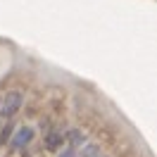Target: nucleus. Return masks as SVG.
Segmentation results:
<instances>
[{"mask_svg": "<svg viewBox=\"0 0 157 157\" xmlns=\"http://www.w3.org/2000/svg\"><path fill=\"white\" fill-rule=\"evenodd\" d=\"M24 105V95L19 90H10L5 100H0V119H12Z\"/></svg>", "mask_w": 157, "mask_h": 157, "instance_id": "f257e3e1", "label": "nucleus"}, {"mask_svg": "<svg viewBox=\"0 0 157 157\" xmlns=\"http://www.w3.org/2000/svg\"><path fill=\"white\" fill-rule=\"evenodd\" d=\"M64 143H67L69 147L78 150L81 145H86V133H83L81 128H71V131H67V133H64Z\"/></svg>", "mask_w": 157, "mask_h": 157, "instance_id": "20e7f679", "label": "nucleus"}, {"mask_svg": "<svg viewBox=\"0 0 157 157\" xmlns=\"http://www.w3.org/2000/svg\"><path fill=\"white\" fill-rule=\"evenodd\" d=\"M100 155V147L95 143H86L81 147V152H76V157H98Z\"/></svg>", "mask_w": 157, "mask_h": 157, "instance_id": "39448f33", "label": "nucleus"}, {"mask_svg": "<svg viewBox=\"0 0 157 157\" xmlns=\"http://www.w3.org/2000/svg\"><path fill=\"white\" fill-rule=\"evenodd\" d=\"M62 145H64V133H62L59 128H50L48 133H45V150L55 152V150H59Z\"/></svg>", "mask_w": 157, "mask_h": 157, "instance_id": "7ed1b4c3", "label": "nucleus"}, {"mask_svg": "<svg viewBox=\"0 0 157 157\" xmlns=\"http://www.w3.org/2000/svg\"><path fill=\"white\" fill-rule=\"evenodd\" d=\"M0 100H2V98H0Z\"/></svg>", "mask_w": 157, "mask_h": 157, "instance_id": "6e6552de", "label": "nucleus"}, {"mask_svg": "<svg viewBox=\"0 0 157 157\" xmlns=\"http://www.w3.org/2000/svg\"><path fill=\"white\" fill-rule=\"evenodd\" d=\"M76 152H78V150H74V147H64V150H62V152H59V155L57 157H76Z\"/></svg>", "mask_w": 157, "mask_h": 157, "instance_id": "0eeeda50", "label": "nucleus"}, {"mask_svg": "<svg viewBox=\"0 0 157 157\" xmlns=\"http://www.w3.org/2000/svg\"><path fill=\"white\" fill-rule=\"evenodd\" d=\"M33 140V128L31 126H19L14 133H12L10 138V147H14V150H21V147H26Z\"/></svg>", "mask_w": 157, "mask_h": 157, "instance_id": "f03ea898", "label": "nucleus"}, {"mask_svg": "<svg viewBox=\"0 0 157 157\" xmlns=\"http://www.w3.org/2000/svg\"><path fill=\"white\" fill-rule=\"evenodd\" d=\"M10 138H12V124H5V126L0 128V145L10 143Z\"/></svg>", "mask_w": 157, "mask_h": 157, "instance_id": "423d86ee", "label": "nucleus"}]
</instances>
